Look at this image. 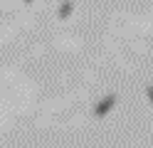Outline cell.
I'll return each mask as SVG.
<instances>
[{"mask_svg": "<svg viewBox=\"0 0 153 148\" xmlns=\"http://www.w3.org/2000/svg\"><path fill=\"white\" fill-rule=\"evenodd\" d=\"M114 104H116V96H114V94L104 96L101 101H99V106H97V111H94V114H97V116H106L111 109H114Z\"/></svg>", "mask_w": 153, "mask_h": 148, "instance_id": "obj_1", "label": "cell"}, {"mask_svg": "<svg viewBox=\"0 0 153 148\" xmlns=\"http://www.w3.org/2000/svg\"><path fill=\"white\" fill-rule=\"evenodd\" d=\"M74 10V5L69 3V0H64V3L59 5V17H69V13Z\"/></svg>", "mask_w": 153, "mask_h": 148, "instance_id": "obj_2", "label": "cell"}, {"mask_svg": "<svg viewBox=\"0 0 153 148\" xmlns=\"http://www.w3.org/2000/svg\"><path fill=\"white\" fill-rule=\"evenodd\" d=\"M146 94H148V99H151V104H153V86H148V89H146Z\"/></svg>", "mask_w": 153, "mask_h": 148, "instance_id": "obj_3", "label": "cell"}, {"mask_svg": "<svg viewBox=\"0 0 153 148\" xmlns=\"http://www.w3.org/2000/svg\"><path fill=\"white\" fill-rule=\"evenodd\" d=\"M22 3H32V0H22Z\"/></svg>", "mask_w": 153, "mask_h": 148, "instance_id": "obj_4", "label": "cell"}]
</instances>
